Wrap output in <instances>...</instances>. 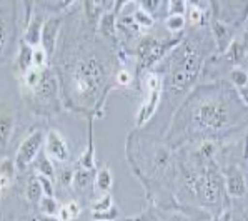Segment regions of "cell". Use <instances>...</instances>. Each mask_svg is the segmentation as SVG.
I'll return each instance as SVG.
<instances>
[{"mask_svg":"<svg viewBox=\"0 0 248 221\" xmlns=\"http://www.w3.org/2000/svg\"><path fill=\"white\" fill-rule=\"evenodd\" d=\"M200 68V55L192 44H185L178 52L173 65H171V87L175 90H182L195 80Z\"/></svg>","mask_w":248,"mask_h":221,"instance_id":"6da1fadb","label":"cell"},{"mask_svg":"<svg viewBox=\"0 0 248 221\" xmlns=\"http://www.w3.org/2000/svg\"><path fill=\"white\" fill-rule=\"evenodd\" d=\"M197 120L202 127L210 130H220L228 123V112L220 102H207L198 108Z\"/></svg>","mask_w":248,"mask_h":221,"instance_id":"7a4b0ae2","label":"cell"},{"mask_svg":"<svg viewBox=\"0 0 248 221\" xmlns=\"http://www.w3.org/2000/svg\"><path fill=\"white\" fill-rule=\"evenodd\" d=\"M102 78V67L95 59L87 60L75 70V85L80 93L93 91Z\"/></svg>","mask_w":248,"mask_h":221,"instance_id":"3957f363","label":"cell"},{"mask_svg":"<svg viewBox=\"0 0 248 221\" xmlns=\"http://www.w3.org/2000/svg\"><path fill=\"white\" fill-rule=\"evenodd\" d=\"M44 140H45L44 132H35V133H32V135H29L24 142H22L20 148H18V151H17V160H15V166H17L18 170L27 168V166L35 160Z\"/></svg>","mask_w":248,"mask_h":221,"instance_id":"277c9868","label":"cell"},{"mask_svg":"<svg viewBox=\"0 0 248 221\" xmlns=\"http://www.w3.org/2000/svg\"><path fill=\"white\" fill-rule=\"evenodd\" d=\"M45 143H47V153L50 155L52 158L59 160V162H65L68 158V147L59 132H53V130L48 132L47 138H45Z\"/></svg>","mask_w":248,"mask_h":221,"instance_id":"5b68a950","label":"cell"},{"mask_svg":"<svg viewBox=\"0 0 248 221\" xmlns=\"http://www.w3.org/2000/svg\"><path fill=\"white\" fill-rule=\"evenodd\" d=\"M162 50H163V47L155 39H152V37H145L139 45V53L145 63L155 62V60L162 55Z\"/></svg>","mask_w":248,"mask_h":221,"instance_id":"8992f818","label":"cell"},{"mask_svg":"<svg viewBox=\"0 0 248 221\" xmlns=\"http://www.w3.org/2000/svg\"><path fill=\"white\" fill-rule=\"evenodd\" d=\"M202 196L207 203H215L220 196V180L213 173H210L203 181H202Z\"/></svg>","mask_w":248,"mask_h":221,"instance_id":"52a82bcc","label":"cell"},{"mask_svg":"<svg viewBox=\"0 0 248 221\" xmlns=\"http://www.w3.org/2000/svg\"><path fill=\"white\" fill-rule=\"evenodd\" d=\"M59 25H60V18H50V20H47L44 27H42V44H44V48L47 50V53L52 52L53 45H55Z\"/></svg>","mask_w":248,"mask_h":221,"instance_id":"ba28073f","label":"cell"},{"mask_svg":"<svg viewBox=\"0 0 248 221\" xmlns=\"http://www.w3.org/2000/svg\"><path fill=\"white\" fill-rule=\"evenodd\" d=\"M160 100V90H148V98L145 102V105L142 106L140 113L137 115V125H143L152 115H154L155 108L158 105Z\"/></svg>","mask_w":248,"mask_h":221,"instance_id":"9c48e42d","label":"cell"},{"mask_svg":"<svg viewBox=\"0 0 248 221\" xmlns=\"http://www.w3.org/2000/svg\"><path fill=\"white\" fill-rule=\"evenodd\" d=\"M14 132V115L9 110H0V147H7Z\"/></svg>","mask_w":248,"mask_h":221,"instance_id":"30bf717a","label":"cell"},{"mask_svg":"<svg viewBox=\"0 0 248 221\" xmlns=\"http://www.w3.org/2000/svg\"><path fill=\"white\" fill-rule=\"evenodd\" d=\"M225 185H227L228 193H230L232 196H235V198H242L247 193L245 178H243L242 173H238V171H235V173L228 175V178H227V181H225Z\"/></svg>","mask_w":248,"mask_h":221,"instance_id":"8fae6325","label":"cell"},{"mask_svg":"<svg viewBox=\"0 0 248 221\" xmlns=\"http://www.w3.org/2000/svg\"><path fill=\"white\" fill-rule=\"evenodd\" d=\"M42 25L40 20H33L32 24L29 25L25 32V44L30 45V47H39L40 40H42Z\"/></svg>","mask_w":248,"mask_h":221,"instance_id":"7c38bea8","label":"cell"},{"mask_svg":"<svg viewBox=\"0 0 248 221\" xmlns=\"http://www.w3.org/2000/svg\"><path fill=\"white\" fill-rule=\"evenodd\" d=\"M37 95H39L40 98H44V100L52 98L53 95H55V80L52 77L40 80L39 87H37Z\"/></svg>","mask_w":248,"mask_h":221,"instance_id":"4fadbf2b","label":"cell"},{"mask_svg":"<svg viewBox=\"0 0 248 221\" xmlns=\"http://www.w3.org/2000/svg\"><path fill=\"white\" fill-rule=\"evenodd\" d=\"M228 59L233 63H242L243 60L247 59V50L243 47L242 40H235L233 44L230 45V50H228Z\"/></svg>","mask_w":248,"mask_h":221,"instance_id":"5bb4252c","label":"cell"},{"mask_svg":"<svg viewBox=\"0 0 248 221\" xmlns=\"http://www.w3.org/2000/svg\"><path fill=\"white\" fill-rule=\"evenodd\" d=\"M27 198L33 203H40V200L44 198V190H42L39 180H30L27 185Z\"/></svg>","mask_w":248,"mask_h":221,"instance_id":"9a60e30c","label":"cell"},{"mask_svg":"<svg viewBox=\"0 0 248 221\" xmlns=\"http://www.w3.org/2000/svg\"><path fill=\"white\" fill-rule=\"evenodd\" d=\"M112 183H113V177L108 168H104V170L98 171L95 185H97V188L100 190V192H108V190L112 188Z\"/></svg>","mask_w":248,"mask_h":221,"instance_id":"2e32d148","label":"cell"},{"mask_svg":"<svg viewBox=\"0 0 248 221\" xmlns=\"http://www.w3.org/2000/svg\"><path fill=\"white\" fill-rule=\"evenodd\" d=\"M32 53H33L32 47H30V45H27V44H24L20 55H18V67H20L24 72H27V70H30V68H32Z\"/></svg>","mask_w":248,"mask_h":221,"instance_id":"e0dca14e","label":"cell"},{"mask_svg":"<svg viewBox=\"0 0 248 221\" xmlns=\"http://www.w3.org/2000/svg\"><path fill=\"white\" fill-rule=\"evenodd\" d=\"M40 208L47 216L59 215V209H60L59 203L53 200V196H44V198H42V200H40Z\"/></svg>","mask_w":248,"mask_h":221,"instance_id":"ac0fdd59","label":"cell"},{"mask_svg":"<svg viewBox=\"0 0 248 221\" xmlns=\"http://www.w3.org/2000/svg\"><path fill=\"white\" fill-rule=\"evenodd\" d=\"M133 18H135L139 27H143V29L154 27V18H152L150 12H147V10H143V9H137V12L133 14Z\"/></svg>","mask_w":248,"mask_h":221,"instance_id":"d6986e66","label":"cell"},{"mask_svg":"<svg viewBox=\"0 0 248 221\" xmlns=\"http://www.w3.org/2000/svg\"><path fill=\"white\" fill-rule=\"evenodd\" d=\"M110 208H113V198H112V195H108V193L92 205V211L93 213H102V211H107V209H110Z\"/></svg>","mask_w":248,"mask_h":221,"instance_id":"ffe728a7","label":"cell"},{"mask_svg":"<svg viewBox=\"0 0 248 221\" xmlns=\"http://www.w3.org/2000/svg\"><path fill=\"white\" fill-rule=\"evenodd\" d=\"M24 80H25V85L29 87V88H37L39 87V83H40V72H39V68H30V70H27L25 72V75H24Z\"/></svg>","mask_w":248,"mask_h":221,"instance_id":"44dd1931","label":"cell"},{"mask_svg":"<svg viewBox=\"0 0 248 221\" xmlns=\"http://www.w3.org/2000/svg\"><path fill=\"white\" fill-rule=\"evenodd\" d=\"M37 170H39L40 175H44V177L47 178H52L53 177V165L50 162V158L48 156H42V158L37 162Z\"/></svg>","mask_w":248,"mask_h":221,"instance_id":"7402d4cb","label":"cell"},{"mask_svg":"<svg viewBox=\"0 0 248 221\" xmlns=\"http://www.w3.org/2000/svg\"><path fill=\"white\" fill-rule=\"evenodd\" d=\"M47 63V50L44 47H37L32 53V67L33 68H42Z\"/></svg>","mask_w":248,"mask_h":221,"instance_id":"603a6c76","label":"cell"},{"mask_svg":"<svg viewBox=\"0 0 248 221\" xmlns=\"http://www.w3.org/2000/svg\"><path fill=\"white\" fill-rule=\"evenodd\" d=\"M232 82L236 85V88H243V87L248 85V75L245 74V70H242V68H235V70H232Z\"/></svg>","mask_w":248,"mask_h":221,"instance_id":"cb8c5ba5","label":"cell"},{"mask_svg":"<svg viewBox=\"0 0 248 221\" xmlns=\"http://www.w3.org/2000/svg\"><path fill=\"white\" fill-rule=\"evenodd\" d=\"M185 27V17L183 15H170L167 18V29L171 30V32H178Z\"/></svg>","mask_w":248,"mask_h":221,"instance_id":"d4e9b609","label":"cell"},{"mask_svg":"<svg viewBox=\"0 0 248 221\" xmlns=\"http://www.w3.org/2000/svg\"><path fill=\"white\" fill-rule=\"evenodd\" d=\"M14 171H15V163L12 160L5 158L0 162V177H5V178H9V180H12Z\"/></svg>","mask_w":248,"mask_h":221,"instance_id":"484cf974","label":"cell"},{"mask_svg":"<svg viewBox=\"0 0 248 221\" xmlns=\"http://www.w3.org/2000/svg\"><path fill=\"white\" fill-rule=\"evenodd\" d=\"M92 218L93 221H113L118 218V211L115 208H110L102 213H92Z\"/></svg>","mask_w":248,"mask_h":221,"instance_id":"4316f807","label":"cell"},{"mask_svg":"<svg viewBox=\"0 0 248 221\" xmlns=\"http://www.w3.org/2000/svg\"><path fill=\"white\" fill-rule=\"evenodd\" d=\"M74 181H75V185L78 186V188H85L87 185H89V181H90V173H89V170H78V171H75V175H74Z\"/></svg>","mask_w":248,"mask_h":221,"instance_id":"83f0119b","label":"cell"},{"mask_svg":"<svg viewBox=\"0 0 248 221\" xmlns=\"http://www.w3.org/2000/svg\"><path fill=\"white\" fill-rule=\"evenodd\" d=\"M37 180H39L42 190H44V196H53V186L50 178L44 177V175H37Z\"/></svg>","mask_w":248,"mask_h":221,"instance_id":"f1b7e54d","label":"cell"},{"mask_svg":"<svg viewBox=\"0 0 248 221\" xmlns=\"http://www.w3.org/2000/svg\"><path fill=\"white\" fill-rule=\"evenodd\" d=\"M7 39H9V27H7L5 18L0 17V53L3 52V48H5Z\"/></svg>","mask_w":248,"mask_h":221,"instance_id":"f546056e","label":"cell"},{"mask_svg":"<svg viewBox=\"0 0 248 221\" xmlns=\"http://www.w3.org/2000/svg\"><path fill=\"white\" fill-rule=\"evenodd\" d=\"M102 32L107 33V35H112L113 33V15L107 14L104 18H102Z\"/></svg>","mask_w":248,"mask_h":221,"instance_id":"4dcf8cb0","label":"cell"},{"mask_svg":"<svg viewBox=\"0 0 248 221\" xmlns=\"http://www.w3.org/2000/svg\"><path fill=\"white\" fill-rule=\"evenodd\" d=\"M185 9H186V3L185 2H173L170 3V15H183L185 14Z\"/></svg>","mask_w":248,"mask_h":221,"instance_id":"1f68e13d","label":"cell"},{"mask_svg":"<svg viewBox=\"0 0 248 221\" xmlns=\"http://www.w3.org/2000/svg\"><path fill=\"white\" fill-rule=\"evenodd\" d=\"M74 171H72L70 168H65L60 173V181H62V185H65V186H68L72 183V180H74Z\"/></svg>","mask_w":248,"mask_h":221,"instance_id":"d6a6232c","label":"cell"},{"mask_svg":"<svg viewBox=\"0 0 248 221\" xmlns=\"http://www.w3.org/2000/svg\"><path fill=\"white\" fill-rule=\"evenodd\" d=\"M65 208L68 209V213H70L72 220L77 218V216L80 215V206H78L77 201H68V203L65 205Z\"/></svg>","mask_w":248,"mask_h":221,"instance_id":"836d02e7","label":"cell"},{"mask_svg":"<svg viewBox=\"0 0 248 221\" xmlns=\"http://www.w3.org/2000/svg\"><path fill=\"white\" fill-rule=\"evenodd\" d=\"M117 80H118V83H120V85H128V83L132 82V77H130V74H128L127 70H120V72H118V75H117Z\"/></svg>","mask_w":248,"mask_h":221,"instance_id":"e575fe53","label":"cell"},{"mask_svg":"<svg viewBox=\"0 0 248 221\" xmlns=\"http://www.w3.org/2000/svg\"><path fill=\"white\" fill-rule=\"evenodd\" d=\"M59 220L60 221H70L72 220L70 213H68V209L65 206H60V209H59Z\"/></svg>","mask_w":248,"mask_h":221,"instance_id":"d590c367","label":"cell"},{"mask_svg":"<svg viewBox=\"0 0 248 221\" xmlns=\"http://www.w3.org/2000/svg\"><path fill=\"white\" fill-rule=\"evenodd\" d=\"M202 18V12L198 9H192V12H190V22H193V24H197V22H200Z\"/></svg>","mask_w":248,"mask_h":221,"instance_id":"8d00e7d4","label":"cell"},{"mask_svg":"<svg viewBox=\"0 0 248 221\" xmlns=\"http://www.w3.org/2000/svg\"><path fill=\"white\" fill-rule=\"evenodd\" d=\"M240 95H242V98H243V102L248 105V85L247 87H243V88H240Z\"/></svg>","mask_w":248,"mask_h":221,"instance_id":"74e56055","label":"cell"},{"mask_svg":"<svg viewBox=\"0 0 248 221\" xmlns=\"http://www.w3.org/2000/svg\"><path fill=\"white\" fill-rule=\"evenodd\" d=\"M10 181L12 180H9V178H5V177H0V188H9V185H10Z\"/></svg>","mask_w":248,"mask_h":221,"instance_id":"f35d334b","label":"cell"},{"mask_svg":"<svg viewBox=\"0 0 248 221\" xmlns=\"http://www.w3.org/2000/svg\"><path fill=\"white\" fill-rule=\"evenodd\" d=\"M40 221H60V220L57 218V216H47V215H44L40 218Z\"/></svg>","mask_w":248,"mask_h":221,"instance_id":"ab89813d","label":"cell"},{"mask_svg":"<svg viewBox=\"0 0 248 221\" xmlns=\"http://www.w3.org/2000/svg\"><path fill=\"white\" fill-rule=\"evenodd\" d=\"M157 5H158V2H152V3L150 2H145L143 3V7H148V9H155Z\"/></svg>","mask_w":248,"mask_h":221,"instance_id":"60d3db41","label":"cell"},{"mask_svg":"<svg viewBox=\"0 0 248 221\" xmlns=\"http://www.w3.org/2000/svg\"><path fill=\"white\" fill-rule=\"evenodd\" d=\"M218 221H230V218H228V216H227V215H225V216H223V218H220Z\"/></svg>","mask_w":248,"mask_h":221,"instance_id":"b9f144b4","label":"cell"},{"mask_svg":"<svg viewBox=\"0 0 248 221\" xmlns=\"http://www.w3.org/2000/svg\"><path fill=\"white\" fill-rule=\"evenodd\" d=\"M247 75H248V74H247Z\"/></svg>","mask_w":248,"mask_h":221,"instance_id":"7bdbcfd3","label":"cell"}]
</instances>
